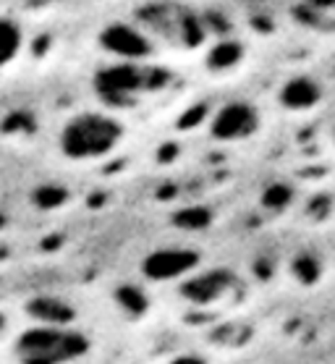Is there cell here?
<instances>
[{
  "label": "cell",
  "mask_w": 335,
  "mask_h": 364,
  "mask_svg": "<svg viewBox=\"0 0 335 364\" xmlns=\"http://www.w3.org/2000/svg\"><path fill=\"white\" fill-rule=\"evenodd\" d=\"M26 45V32L24 26L18 24L14 16L0 14V71H6L21 58Z\"/></svg>",
  "instance_id": "8992f818"
},
{
  "label": "cell",
  "mask_w": 335,
  "mask_h": 364,
  "mask_svg": "<svg viewBox=\"0 0 335 364\" xmlns=\"http://www.w3.org/2000/svg\"><path fill=\"white\" fill-rule=\"evenodd\" d=\"M333 144H335V129H333Z\"/></svg>",
  "instance_id": "52a82bcc"
},
{
  "label": "cell",
  "mask_w": 335,
  "mask_h": 364,
  "mask_svg": "<svg viewBox=\"0 0 335 364\" xmlns=\"http://www.w3.org/2000/svg\"><path fill=\"white\" fill-rule=\"evenodd\" d=\"M280 105H286L294 113H304L319 105L322 100V87L312 76H291L286 84H280Z\"/></svg>",
  "instance_id": "5b68a950"
},
{
  "label": "cell",
  "mask_w": 335,
  "mask_h": 364,
  "mask_svg": "<svg viewBox=\"0 0 335 364\" xmlns=\"http://www.w3.org/2000/svg\"><path fill=\"white\" fill-rule=\"evenodd\" d=\"M97 90L107 105H129L131 100H137L147 90V76H144L142 60L115 58L113 66H107L97 76Z\"/></svg>",
  "instance_id": "277c9868"
},
{
  "label": "cell",
  "mask_w": 335,
  "mask_h": 364,
  "mask_svg": "<svg viewBox=\"0 0 335 364\" xmlns=\"http://www.w3.org/2000/svg\"><path fill=\"white\" fill-rule=\"evenodd\" d=\"M18 354L26 364H63L65 359L84 354V341L60 331V325H45L18 341Z\"/></svg>",
  "instance_id": "7a4b0ae2"
},
{
  "label": "cell",
  "mask_w": 335,
  "mask_h": 364,
  "mask_svg": "<svg viewBox=\"0 0 335 364\" xmlns=\"http://www.w3.org/2000/svg\"><path fill=\"white\" fill-rule=\"evenodd\" d=\"M260 124L262 116L254 102H249V100H228L210 118V134H213L215 141L238 144V141L252 139L254 134L260 132Z\"/></svg>",
  "instance_id": "3957f363"
},
{
  "label": "cell",
  "mask_w": 335,
  "mask_h": 364,
  "mask_svg": "<svg viewBox=\"0 0 335 364\" xmlns=\"http://www.w3.org/2000/svg\"><path fill=\"white\" fill-rule=\"evenodd\" d=\"M123 139V126L102 110H84L63 124L58 134L60 155L74 163H97L113 155Z\"/></svg>",
  "instance_id": "6da1fadb"
}]
</instances>
